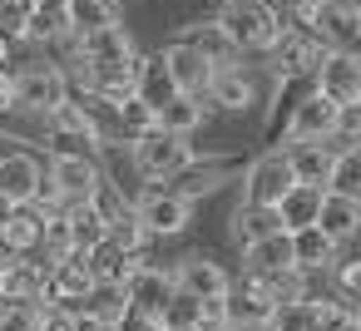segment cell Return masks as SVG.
Segmentation results:
<instances>
[{"instance_id": "37", "label": "cell", "mask_w": 361, "mask_h": 331, "mask_svg": "<svg viewBox=\"0 0 361 331\" xmlns=\"http://www.w3.org/2000/svg\"><path fill=\"white\" fill-rule=\"evenodd\" d=\"M272 11L282 25H312V11H317V0H272Z\"/></svg>"}, {"instance_id": "35", "label": "cell", "mask_w": 361, "mask_h": 331, "mask_svg": "<svg viewBox=\"0 0 361 331\" xmlns=\"http://www.w3.org/2000/svg\"><path fill=\"white\" fill-rule=\"evenodd\" d=\"M326 277L336 282V296H341V301H356V287H361V262H356V257H336V262L326 267Z\"/></svg>"}, {"instance_id": "41", "label": "cell", "mask_w": 361, "mask_h": 331, "mask_svg": "<svg viewBox=\"0 0 361 331\" xmlns=\"http://www.w3.org/2000/svg\"><path fill=\"white\" fill-rule=\"evenodd\" d=\"M6 60H11V45H6V40H0V65H6Z\"/></svg>"}, {"instance_id": "30", "label": "cell", "mask_w": 361, "mask_h": 331, "mask_svg": "<svg viewBox=\"0 0 361 331\" xmlns=\"http://www.w3.org/2000/svg\"><path fill=\"white\" fill-rule=\"evenodd\" d=\"M267 331H312V296H302V292H287L272 311H267V321H262Z\"/></svg>"}, {"instance_id": "26", "label": "cell", "mask_w": 361, "mask_h": 331, "mask_svg": "<svg viewBox=\"0 0 361 331\" xmlns=\"http://www.w3.org/2000/svg\"><path fill=\"white\" fill-rule=\"evenodd\" d=\"M322 193L326 188H317V183H292L282 198H277V227L282 232H292V227H307V223H317V208H322Z\"/></svg>"}, {"instance_id": "4", "label": "cell", "mask_w": 361, "mask_h": 331, "mask_svg": "<svg viewBox=\"0 0 361 331\" xmlns=\"http://www.w3.org/2000/svg\"><path fill=\"white\" fill-rule=\"evenodd\" d=\"M90 292H94V272H90L85 252H65V257H50L45 262V296H50V306L85 311Z\"/></svg>"}, {"instance_id": "3", "label": "cell", "mask_w": 361, "mask_h": 331, "mask_svg": "<svg viewBox=\"0 0 361 331\" xmlns=\"http://www.w3.org/2000/svg\"><path fill=\"white\" fill-rule=\"evenodd\" d=\"M129 208H134V218H139L144 237H173V232H183V227H188V218H193V203H188L178 188H164V183L144 188Z\"/></svg>"}, {"instance_id": "42", "label": "cell", "mask_w": 361, "mask_h": 331, "mask_svg": "<svg viewBox=\"0 0 361 331\" xmlns=\"http://www.w3.org/2000/svg\"><path fill=\"white\" fill-rule=\"evenodd\" d=\"M218 331H247V326H233V321H228V326H218Z\"/></svg>"}, {"instance_id": "8", "label": "cell", "mask_w": 361, "mask_h": 331, "mask_svg": "<svg viewBox=\"0 0 361 331\" xmlns=\"http://www.w3.org/2000/svg\"><path fill=\"white\" fill-rule=\"evenodd\" d=\"M40 119H45L50 154H94V149H99V134H94V124L85 119V109H80L75 99L55 104V109L40 114Z\"/></svg>"}, {"instance_id": "15", "label": "cell", "mask_w": 361, "mask_h": 331, "mask_svg": "<svg viewBox=\"0 0 361 331\" xmlns=\"http://www.w3.org/2000/svg\"><path fill=\"white\" fill-rule=\"evenodd\" d=\"M45 296V262L35 252L0 257V301H40Z\"/></svg>"}, {"instance_id": "25", "label": "cell", "mask_w": 361, "mask_h": 331, "mask_svg": "<svg viewBox=\"0 0 361 331\" xmlns=\"http://www.w3.org/2000/svg\"><path fill=\"white\" fill-rule=\"evenodd\" d=\"M203 119H208V104H203V94H173L169 104H159L154 109V124L164 129V134H198L203 129Z\"/></svg>"}, {"instance_id": "6", "label": "cell", "mask_w": 361, "mask_h": 331, "mask_svg": "<svg viewBox=\"0 0 361 331\" xmlns=\"http://www.w3.org/2000/svg\"><path fill=\"white\" fill-rule=\"evenodd\" d=\"M312 89L326 94L331 104H361V60L356 50H322L312 70Z\"/></svg>"}, {"instance_id": "28", "label": "cell", "mask_w": 361, "mask_h": 331, "mask_svg": "<svg viewBox=\"0 0 361 331\" xmlns=\"http://www.w3.org/2000/svg\"><path fill=\"white\" fill-rule=\"evenodd\" d=\"M65 25H70V35L119 25V0H65Z\"/></svg>"}, {"instance_id": "24", "label": "cell", "mask_w": 361, "mask_h": 331, "mask_svg": "<svg viewBox=\"0 0 361 331\" xmlns=\"http://www.w3.org/2000/svg\"><path fill=\"white\" fill-rule=\"evenodd\" d=\"M243 272H292V242L282 227L243 242Z\"/></svg>"}, {"instance_id": "40", "label": "cell", "mask_w": 361, "mask_h": 331, "mask_svg": "<svg viewBox=\"0 0 361 331\" xmlns=\"http://www.w3.org/2000/svg\"><path fill=\"white\" fill-rule=\"evenodd\" d=\"M154 331H198V326H173V321H159Z\"/></svg>"}, {"instance_id": "27", "label": "cell", "mask_w": 361, "mask_h": 331, "mask_svg": "<svg viewBox=\"0 0 361 331\" xmlns=\"http://www.w3.org/2000/svg\"><path fill=\"white\" fill-rule=\"evenodd\" d=\"M173 94L178 89H173V75L164 70V60L159 55H139V65H134V99H144L149 109H159Z\"/></svg>"}, {"instance_id": "22", "label": "cell", "mask_w": 361, "mask_h": 331, "mask_svg": "<svg viewBox=\"0 0 361 331\" xmlns=\"http://www.w3.org/2000/svg\"><path fill=\"white\" fill-rule=\"evenodd\" d=\"M183 45H193L213 70H228V65H238L243 55H238V45L228 40V30L218 25V20H198V25H183V35H178Z\"/></svg>"}, {"instance_id": "33", "label": "cell", "mask_w": 361, "mask_h": 331, "mask_svg": "<svg viewBox=\"0 0 361 331\" xmlns=\"http://www.w3.org/2000/svg\"><path fill=\"white\" fill-rule=\"evenodd\" d=\"M149 129H159V124H154V109H149L144 99H134V94L119 99V139L134 144V139H144Z\"/></svg>"}, {"instance_id": "36", "label": "cell", "mask_w": 361, "mask_h": 331, "mask_svg": "<svg viewBox=\"0 0 361 331\" xmlns=\"http://www.w3.org/2000/svg\"><path fill=\"white\" fill-rule=\"evenodd\" d=\"M228 326V296H198V331Z\"/></svg>"}, {"instance_id": "21", "label": "cell", "mask_w": 361, "mask_h": 331, "mask_svg": "<svg viewBox=\"0 0 361 331\" xmlns=\"http://www.w3.org/2000/svg\"><path fill=\"white\" fill-rule=\"evenodd\" d=\"M282 154H287V168H292L297 183L326 188V168H331V158H336V149H331L326 139H297V144H287Z\"/></svg>"}, {"instance_id": "7", "label": "cell", "mask_w": 361, "mask_h": 331, "mask_svg": "<svg viewBox=\"0 0 361 331\" xmlns=\"http://www.w3.org/2000/svg\"><path fill=\"white\" fill-rule=\"evenodd\" d=\"M322 50H326V45H322L307 25H282V35H277V45H272L267 55H272L277 80H312Z\"/></svg>"}, {"instance_id": "34", "label": "cell", "mask_w": 361, "mask_h": 331, "mask_svg": "<svg viewBox=\"0 0 361 331\" xmlns=\"http://www.w3.org/2000/svg\"><path fill=\"white\" fill-rule=\"evenodd\" d=\"M0 331H40V301H0Z\"/></svg>"}, {"instance_id": "31", "label": "cell", "mask_w": 361, "mask_h": 331, "mask_svg": "<svg viewBox=\"0 0 361 331\" xmlns=\"http://www.w3.org/2000/svg\"><path fill=\"white\" fill-rule=\"evenodd\" d=\"M326 193L361 198V154H356V149H336V158H331V168H326Z\"/></svg>"}, {"instance_id": "19", "label": "cell", "mask_w": 361, "mask_h": 331, "mask_svg": "<svg viewBox=\"0 0 361 331\" xmlns=\"http://www.w3.org/2000/svg\"><path fill=\"white\" fill-rule=\"evenodd\" d=\"M159 60H164V70L173 75V89H178V94H203V89H208V80H213V65H208L193 45H183V40L164 45V50H159Z\"/></svg>"}, {"instance_id": "10", "label": "cell", "mask_w": 361, "mask_h": 331, "mask_svg": "<svg viewBox=\"0 0 361 331\" xmlns=\"http://www.w3.org/2000/svg\"><path fill=\"white\" fill-rule=\"evenodd\" d=\"M331 129H336V104L307 85V89L297 94V104L287 109V119H282L287 144H297V139H326Z\"/></svg>"}, {"instance_id": "5", "label": "cell", "mask_w": 361, "mask_h": 331, "mask_svg": "<svg viewBox=\"0 0 361 331\" xmlns=\"http://www.w3.org/2000/svg\"><path fill=\"white\" fill-rule=\"evenodd\" d=\"M70 75L60 65H25L16 70V109H30V114H50L55 104L70 99Z\"/></svg>"}, {"instance_id": "16", "label": "cell", "mask_w": 361, "mask_h": 331, "mask_svg": "<svg viewBox=\"0 0 361 331\" xmlns=\"http://www.w3.org/2000/svg\"><path fill=\"white\" fill-rule=\"evenodd\" d=\"M287 242H292V272H302V277H322V272L341 257V242H331L317 223L292 227V232H287Z\"/></svg>"}, {"instance_id": "14", "label": "cell", "mask_w": 361, "mask_h": 331, "mask_svg": "<svg viewBox=\"0 0 361 331\" xmlns=\"http://www.w3.org/2000/svg\"><path fill=\"white\" fill-rule=\"evenodd\" d=\"M228 287H233L228 267L203 252H188L173 267V292H183V296H228Z\"/></svg>"}, {"instance_id": "18", "label": "cell", "mask_w": 361, "mask_h": 331, "mask_svg": "<svg viewBox=\"0 0 361 331\" xmlns=\"http://www.w3.org/2000/svg\"><path fill=\"white\" fill-rule=\"evenodd\" d=\"M40 178H45V168H40L35 154H25V149H6V154H0V198H6V203H30Z\"/></svg>"}, {"instance_id": "23", "label": "cell", "mask_w": 361, "mask_h": 331, "mask_svg": "<svg viewBox=\"0 0 361 331\" xmlns=\"http://www.w3.org/2000/svg\"><path fill=\"white\" fill-rule=\"evenodd\" d=\"M317 227H322L331 242H351V237L361 232V198H346V193H322Z\"/></svg>"}, {"instance_id": "2", "label": "cell", "mask_w": 361, "mask_h": 331, "mask_svg": "<svg viewBox=\"0 0 361 331\" xmlns=\"http://www.w3.org/2000/svg\"><path fill=\"white\" fill-rule=\"evenodd\" d=\"M218 25L228 30V40L238 45V55H247V50L267 55L277 45V35H282V20L272 11V0H223Z\"/></svg>"}, {"instance_id": "17", "label": "cell", "mask_w": 361, "mask_h": 331, "mask_svg": "<svg viewBox=\"0 0 361 331\" xmlns=\"http://www.w3.org/2000/svg\"><path fill=\"white\" fill-rule=\"evenodd\" d=\"M203 99H208V104H218V109H228V114H247V109H257V80H252L243 65L213 70V80H208V89H203Z\"/></svg>"}, {"instance_id": "29", "label": "cell", "mask_w": 361, "mask_h": 331, "mask_svg": "<svg viewBox=\"0 0 361 331\" xmlns=\"http://www.w3.org/2000/svg\"><path fill=\"white\" fill-rule=\"evenodd\" d=\"M65 227H70V247L75 252H90L94 242H104V218L99 208L85 198V203H65Z\"/></svg>"}, {"instance_id": "12", "label": "cell", "mask_w": 361, "mask_h": 331, "mask_svg": "<svg viewBox=\"0 0 361 331\" xmlns=\"http://www.w3.org/2000/svg\"><path fill=\"white\" fill-rule=\"evenodd\" d=\"M326 50H356V35H361V11L351 0H317L312 11V25H307Z\"/></svg>"}, {"instance_id": "13", "label": "cell", "mask_w": 361, "mask_h": 331, "mask_svg": "<svg viewBox=\"0 0 361 331\" xmlns=\"http://www.w3.org/2000/svg\"><path fill=\"white\" fill-rule=\"evenodd\" d=\"M169 296H173V272H164V267L139 262V267L129 272V282H124V306L139 311V316H149V321L164 316V301H169Z\"/></svg>"}, {"instance_id": "9", "label": "cell", "mask_w": 361, "mask_h": 331, "mask_svg": "<svg viewBox=\"0 0 361 331\" xmlns=\"http://www.w3.org/2000/svg\"><path fill=\"white\" fill-rule=\"evenodd\" d=\"M45 178L55 183L60 203H85V198L104 183V168L94 163V154H50Z\"/></svg>"}, {"instance_id": "39", "label": "cell", "mask_w": 361, "mask_h": 331, "mask_svg": "<svg viewBox=\"0 0 361 331\" xmlns=\"http://www.w3.org/2000/svg\"><path fill=\"white\" fill-rule=\"evenodd\" d=\"M75 331H114L109 321H99L94 311H75Z\"/></svg>"}, {"instance_id": "38", "label": "cell", "mask_w": 361, "mask_h": 331, "mask_svg": "<svg viewBox=\"0 0 361 331\" xmlns=\"http://www.w3.org/2000/svg\"><path fill=\"white\" fill-rule=\"evenodd\" d=\"M40 331H75V311H65V306H40Z\"/></svg>"}, {"instance_id": "11", "label": "cell", "mask_w": 361, "mask_h": 331, "mask_svg": "<svg viewBox=\"0 0 361 331\" xmlns=\"http://www.w3.org/2000/svg\"><path fill=\"white\" fill-rule=\"evenodd\" d=\"M292 183H297V178H292V168H287V154H282V149H272V154H262V158L243 173V203L277 208V198H282Z\"/></svg>"}, {"instance_id": "1", "label": "cell", "mask_w": 361, "mask_h": 331, "mask_svg": "<svg viewBox=\"0 0 361 331\" xmlns=\"http://www.w3.org/2000/svg\"><path fill=\"white\" fill-rule=\"evenodd\" d=\"M129 158H134V173L144 183H173L183 168L198 163L193 144L183 134H164V129H149L144 139H134L129 144Z\"/></svg>"}, {"instance_id": "20", "label": "cell", "mask_w": 361, "mask_h": 331, "mask_svg": "<svg viewBox=\"0 0 361 331\" xmlns=\"http://www.w3.org/2000/svg\"><path fill=\"white\" fill-rule=\"evenodd\" d=\"M85 262H90V272H94V287H109V292H124V282H129V272L144 262L139 252H124L119 242H94L90 252H85Z\"/></svg>"}, {"instance_id": "32", "label": "cell", "mask_w": 361, "mask_h": 331, "mask_svg": "<svg viewBox=\"0 0 361 331\" xmlns=\"http://www.w3.org/2000/svg\"><path fill=\"white\" fill-rule=\"evenodd\" d=\"M277 227V213L272 208H257V203H238L233 208V242L243 247V242H252V237H262V232H272Z\"/></svg>"}]
</instances>
